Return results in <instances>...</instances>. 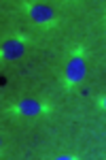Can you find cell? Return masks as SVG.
Masks as SVG:
<instances>
[{
  "instance_id": "6da1fadb",
  "label": "cell",
  "mask_w": 106,
  "mask_h": 160,
  "mask_svg": "<svg viewBox=\"0 0 106 160\" xmlns=\"http://www.w3.org/2000/svg\"><path fill=\"white\" fill-rule=\"evenodd\" d=\"M87 75V56H85V47L83 45H74L70 49V56L64 66V75H62V86L64 90H72L81 83Z\"/></svg>"
},
{
  "instance_id": "7a4b0ae2",
  "label": "cell",
  "mask_w": 106,
  "mask_h": 160,
  "mask_svg": "<svg viewBox=\"0 0 106 160\" xmlns=\"http://www.w3.org/2000/svg\"><path fill=\"white\" fill-rule=\"evenodd\" d=\"M49 113H51V107L43 105L36 98H24L21 102L9 109V115H17V118H43Z\"/></svg>"
},
{
  "instance_id": "3957f363",
  "label": "cell",
  "mask_w": 106,
  "mask_h": 160,
  "mask_svg": "<svg viewBox=\"0 0 106 160\" xmlns=\"http://www.w3.org/2000/svg\"><path fill=\"white\" fill-rule=\"evenodd\" d=\"M24 9L32 17V22H36V24H40V26H53L58 22L55 19V11L49 4H45V2H25Z\"/></svg>"
},
{
  "instance_id": "277c9868",
  "label": "cell",
  "mask_w": 106,
  "mask_h": 160,
  "mask_svg": "<svg viewBox=\"0 0 106 160\" xmlns=\"http://www.w3.org/2000/svg\"><path fill=\"white\" fill-rule=\"evenodd\" d=\"M25 41L24 37H11L7 41H2L0 45V58L2 60H17L25 53Z\"/></svg>"
},
{
  "instance_id": "5b68a950",
  "label": "cell",
  "mask_w": 106,
  "mask_h": 160,
  "mask_svg": "<svg viewBox=\"0 0 106 160\" xmlns=\"http://www.w3.org/2000/svg\"><path fill=\"white\" fill-rule=\"evenodd\" d=\"M58 160H79L81 156H76V154H59V156H55Z\"/></svg>"
},
{
  "instance_id": "8992f818",
  "label": "cell",
  "mask_w": 106,
  "mask_h": 160,
  "mask_svg": "<svg viewBox=\"0 0 106 160\" xmlns=\"http://www.w3.org/2000/svg\"><path fill=\"white\" fill-rule=\"evenodd\" d=\"M95 105H98L102 111H106V94H104V96H100V98H95Z\"/></svg>"
},
{
  "instance_id": "52a82bcc",
  "label": "cell",
  "mask_w": 106,
  "mask_h": 160,
  "mask_svg": "<svg viewBox=\"0 0 106 160\" xmlns=\"http://www.w3.org/2000/svg\"><path fill=\"white\" fill-rule=\"evenodd\" d=\"M104 22H106V13H104Z\"/></svg>"
}]
</instances>
